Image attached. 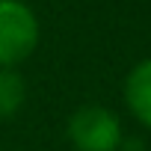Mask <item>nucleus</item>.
Listing matches in <instances>:
<instances>
[{
	"instance_id": "nucleus-1",
	"label": "nucleus",
	"mask_w": 151,
	"mask_h": 151,
	"mask_svg": "<svg viewBox=\"0 0 151 151\" xmlns=\"http://www.w3.org/2000/svg\"><path fill=\"white\" fill-rule=\"evenodd\" d=\"M39 18L24 0H0V68H18L39 47Z\"/></svg>"
},
{
	"instance_id": "nucleus-2",
	"label": "nucleus",
	"mask_w": 151,
	"mask_h": 151,
	"mask_svg": "<svg viewBox=\"0 0 151 151\" xmlns=\"http://www.w3.org/2000/svg\"><path fill=\"white\" fill-rule=\"evenodd\" d=\"M68 142L74 151H119L124 142L122 122L113 110L101 104L77 107L68 119Z\"/></svg>"
},
{
	"instance_id": "nucleus-3",
	"label": "nucleus",
	"mask_w": 151,
	"mask_h": 151,
	"mask_svg": "<svg viewBox=\"0 0 151 151\" xmlns=\"http://www.w3.org/2000/svg\"><path fill=\"white\" fill-rule=\"evenodd\" d=\"M122 95H124V107L130 110V116L142 127L151 130V56L148 59H139L127 71Z\"/></svg>"
},
{
	"instance_id": "nucleus-4",
	"label": "nucleus",
	"mask_w": 151,
	"mask_h": 151,
	"mask_svg": "<svg viewBox=\"0 0 151 151\" xmlns=\"http://www.w3.org/2000/svg\"><path fill=\"white\" fill-rule=\"evenodd\" d=\"M27 101V83L18 68H0V119H12Z\"/></svg>"
}]
</instances>
